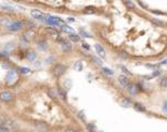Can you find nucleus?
Returning <instances> with one entry per match:
<instances>
[{"label": "nucleus", "instance_id": "8", "mask_svg": "<svg viewBox=\"0 0 167 132\" xmlns=\"http://www.w3.org/2000/svg\"><path fill=\"white\" fill-rule=\"evenodd\" d=\"M35 45H36V47H38L40 51H47V48H48V42L46 41L45 39H39V40H36V42H35Z\"/></svg>", "mask_w": 167, "mask_h": 132}, {"label": "nucleus", "instance_id": "10", "mask_svg": "<svg viewBox=\"0 0 167 132\" xmlns=\"http://www.w3.org/2000/svg\"><path fill=\"white\" fill-rule=\"evenodd\" d=\"M118 81H119V84L122 86L123 88H128L129 87V85L131 84L130 82V79L128 76H125V75H121L120 77L118 78Z\"/></svg>", "mask_w": 167, "mask_h": 132}, {"label": "nucleus", "instance_id": "34", "mask_svg": "<svg viewBox=\"0 0 167 132\" xmlns=\"http://www.w3.org/2000/svg\"><path fill=\"white\" fill-rule=\"evenodd\" d=\"M79 35H81V36H84V38H91V35L89 34L88 32H86L85 30H79Z\"/></svg>", "mask_w": 167, "mask_h": 132}, {"label": "nucleus", "instance_id": "15", "mask_svg": "<svg viewBox=\"0 0 167 132\" xmlns=\"http://www.w3.org/2000/svg\"><path fill=\"white\" fill-rule=\"evenodd\" d=\"M132 107L138 112H146V107L143 104H141V102H133Z\"/></svg>", "mask_w": 167, "mask_h": 132}, {"label": "nucleus", "instance_id": "43", "mask_svg": "<svg viewBox=\"0 0 167 132\" xmlns=\"http://www.w3.org/2000/svg\"><path fill=\"white\" fill-rule=\"evenodd\" d=\"M5 120L6 119L3 118V117H1V116H0V124H2V123H5Z\"/></svg>", "mask_w": 167, "mask_h": 132}, {"label": "nucleus", "instance_id": "30", "mask_svg": "<svg viewBox=\"0 0 167 132\" xmlns=\"http://www.w3.org/2000/svg\"><path fill=\"white\" fill-rule=\"evenodd\" d=\"M118 55H119L121 58H123V59H129V58H130V55H129L125 51H120V52L118 53Z\"/></svg>", "mask_w": 167, "mask_h": 132}, {"label": "nucleus", "instance_id": "9", "mask_svg": "<svg viewBox=\"0 0 167 132\" xmlns=\"http://www.w3.org/2000/svg\"><path fill=\"white\" fill-rule=\"evenodd\" d=\"M30 14H31L32 19L34 20H40V21H44V18L46 16L45 13H43L42 11H40V10H31V12H30Z\"/></svg>", "mask_w": 167, "mask_h": 132}, {"label": "nucleus", "instance_id": "36", "mask_svg": "<svg viewBox=\"0 0 167 132\" xmlns=\"http://www.w3.org/2000/svg\"><path fill=\"white\" fill-rule=\"evenodd\" d=\"M87 129L89 130V132H95V125L93 123H87Z\"/></svg>", "mask_w": 167, "mask_h": 132}, {"label": "nucleus", "instance_id": "3", "mask_svg": "<svg viewBox=\"0 0 167 132\" xmlns=\"http://www.w3.org/2000/svg\"><path fill=\"white\" fill-rule=\"evenodd\" d=\"M66 71H67V66L58 63V64H55L54 66H53L52 74H53V76H55V77L58 78V77H61V76L64 75Z\"/></svg>", "mask_w": 167, "mask_h": 132}, {"label": "nucleus", "instance_id": "32", "mask_svg": "<svg viewBox=\"0 0 167 132\" xmlns=\"http://www.w3.org/2000/svg\"><path fill=\"white\" fill-rule=\"evenodd\" d=\"M1 8L5 10V11H9V12H14V8L11 6H1Z\"/></svg>", "mask_w": 167, "mask_h": 132}, {"label": "nucleus", "instance_id": "45", "mask_svg": "<svg viewBox=\"0 0 167 132\" xmlns=\"http://www.w3.org/2000/svg\"><path fill=\"white\" fill-rule=\"evenodd\" d=\"M12 1H15V2H20V1H22V0H12Z\"/></svg>", "mask_w": 167, "mask_h": 132}, {"label": "nucleus", "instance_id": "13", "mask_svg": "<svg viewBox=\"0 0 167 132\" xmlns=\"http://www.w3.org/2000/svg\"><path fill=\"white\" fill-rule=\"evenodd\" d=\"M95 50H96V52L98 53V55L100 56V57H102V58L106 57V50L102 47L101 44H99V43L95 44Z\"/></svg>", "mask_w": 167, "mask_h": 132}, {"label": "nucleus", "instance_id": "46", "mask_svg": "<svg viewBox=\"0 0 167 132\" xmlns=\"http://www.w3.org/2000/svg\"><path fill=\"white\" fill-rule=\"evenodd\" d=\"M13 132H15V131H13Z\"/></svg>", "mask_w": 167, "mask_h": 132}, {"label": "nucleus", "instance_id": "42", "mask_svg": "<svg viewBox=\"0 0 167 132\" xmlns=\"http://www.w3.org/2000/svg\"><path fill=\"white\" fill-rule=\"evenodd\" d=\"M163 111H164V112H167V101H165L164 102V104H163Z\"/></svg>", "mask_w": 167, "mask_h": 132}, {"label": "nucleus", "instance_id": "38", "mask_svg": "<svg viewBox=\"0 0 167 132\" xmlns=\"http://www.w3.org/2000/svg\"><path fill=\"white\" fill-rule=\"evenodd\" d=\"M75 68H77L78 71H80V69L82 68V65H81V62L78 61L77 63H75Z\"/></svg>", "mask_w": 167, "mask_h": 132}, {"label": "nucleus", "instance_id": "4", "mask_svg": "<svg viewBox=\"0 0 167 132\" xmlns=\"http://www.w3.org/2000/svg\"><path fill=\"white\" fill-rule=\"evenodd\" d=\"M14 100V95L9 90H2L0 91V101L2 104H10Z\"/></svg>", "mask_w": 167, "mask_h": 132}, {"label": "nucleus", "instance_id": "16", "mask_svg": "<svg viewBox=\"0 0 167 132\" xmlns=\"http://www.w3.org/2000/svg\"><path fill=\"white\" fill-rule=\"evenodd\" d=\"M36 57H38V54H36V52H34V51H29L25 54V58L30 62H34Z\"/></svg>", "mask_w": 167, "mask_h": 132}, {"label": "nucleus", "instance_id": "28", "mask_svg": "<svg viewBox=\"0 0 167 132\" xmlns=\"http://www.w3.org/2000/svg\"><path fill=\"white\" fill-rule=\"evenodd\" d=\"M11 131H12V130H11V129H10L6 123L0 124V132H11Z\"/></svg>", "mask_w": 167, "mask_h": 132}, {"label": "nucleus", "instance_id": "37", "mask_svg": "<svg viewBox=\"0 0 167 132\" xmlns=\"http://www.w3.org/2000/svg\"><path fill=\"white\" fill-rule=\"evenodd\" d=\"M161 74H162V71H161V69H155V71L153 72L152 76H153V77H155V76H159Z\"/></svg>", "mask_w": 167, "mask_h": 132}, {"label": "nucleus", "instance_id": "5", "mask_svg": "<svg viewBox=\"0 0 167 132\" xmlns=\"http://www.w3.org/2000/svg\"><path fill=\"white\" fill-rule=\"evenodd\" d=\"M18 79V72L15 69H9L8 73L6 74V81L9 84H12Z\"/></svg>", "mask_w": 167, "mask_h": 132}, {"label": "nucleus", "instance_id": "2", "mask_svg": "<svg viewBox=\"0 0 167 132\" xmlns=\"http://www.w3.org/2000/svg\"><path fill=\"white\" fill-rule=\"evenodd\" d=\"M43 22H45L46 24L51 25V26H53V28H54V26H62L63 24H64V21H63L61 18H58V16L48 15V14H46Z\"/></svg>", "mask_w": 167, "mask_h": 132}, {"label": "nucleus", "instance_id": "22", "mask_svg": "<svg viewBox=\"0 0 167 132\" xmlns=\"http://www.w3.org/2000/svg\"><path fill=\"white\" fill-rule=\"evenodd\" d=\"M68 38H69V40H71L72 42H78L79 40H80V35L76 34L75 32H73V33H69V34H68Z\"/></svg>", "mask_w": 167, "mask_h": 132}, {"label": "nucleus", "instance_id": "14", "mask_svg": "<svg viewBox=\"0 0 167 132\" xmlns=\"http://www.w3.org/2000/svg\"><path fill=\"white\" fill-rule=\"evenodd\" d=\"M126 89H128L129 92H130L131 95H136L140 90H141V89H140V87H139V85H136V84H130L129 87L126 88Z\"/></svg>", "mask_w": 167, "mask_h": 132}, {"label": "nucleus", "instance_id": "7", "mask_svg": "<svg viewBox=\"0 0 167 132\" xmlns=\"http://www.w3.org/2000/svg\"><path fill=\"white\" fill-rule=\"evenodd\" d=\"M34 127L38 131L40 132H48L49 131V125L45 122H42V121H35L34 122Z\"/></svg>", "mask_w": 167, "mask_h": 132}, {"label": "nucleus", "instance_id": "21", "mask_svg": "<svg viewBox=\"0 0 167 132\" xmlns=\"http://www.w3.org/2000/svg\"><path fill=\"white\" fill-rule=\"evenodd\" d=\"M47 94L48 96L51 98L53 99H56V98H58V92H57V89H54V88H49L48 90H47Z\"/></svg>", "mask_w": 167, "mask_h": 132}, {"label": "nucleus", "instance_id": "19", "mask_svg": "<svg viewBox=\"0 0 167 132\" xmlns=\"http://www.w3.org/2000/svg\"><path fill=\"white\" fill-rule=\"evenodd\" d=\"M57 92H58V97H59V98H62L63 100H66V99H67V92H66V90H65L64 88L58 87Z\"/></svg>", "mask_w": 167, "mask_h": 132}, {"label": "nucleus", "instance_id": "31", "mask_svg": "<svg viewBox=\"0 0 167 132\" xmlns=\"http://www.w3.org/2000/svg\"><path fill=\"white\" fill-rule=\"evenodd\" d=\"M151 22L153 23V24H155V25H157V26H163L164 25V22L161 21V20H158V19H152L151 20Z\"/></svg>", "mask_w": 167, "mask_h": 132}, {"label": "nucleus", "instance_id": "6", "mask_svg": "<svg viewBox=\"0 0 167 132\" xmlns=\"http://www.w3.org/2000/svg\"><path fill=\"white\" fill-rule=\"evenodd\" d=\"M34 36H35V33H34V31H33V30H31V29H26L25 31H23L21 39L24 40L25 42L30 43L33 39H34Z\"/></svg>", "mask_w": 167, "mask_h": 132}, {"label": "nucleus", "instance_id": "27", "mask_svg": "<svg viewBox=\"0 0 167 132\" xmlns=\"http://www.w3.org/2000/svg\"><path fill=\"white\" fill-rule=\"evenodd\" d=\"M91 61L96 66H101L102 65V61L97 57V56H91Z\"/></svg>", "mask_w": 167, "mask_h": 132}, {"label": "nucleus", "instance_id": "24", "mask_svg": "<svg viewBox=\"0 0 167 132\" xmlns=\"http://www.w3.org/2000/svg\"><path fill=\"white\" fill-rule=\"evenodd\" d=\"M121 105L123 106V107H125V108H130V107H132L133 104H132V101L130 100V99H122V101H121Z\"/></svg>", "mask_w": 167, "mask_h": 132}, {"label": "nucleus", "instance_id": "33", "mask_svg": "<svg viewBox=\"0 0 167 132\" xmlns=\"http://www.w3.org/2000/svg\"><path fill=\"white\" fill-rule=\"evenodd\" d=\"M19 72L21 73V74H29V73H31V69L28 67H20Z\"/></svg>", "mask_w": 167, "mask_h": 132}, {"label": "nucleus", "instance_id": "40", "mask_svg": "<svg viewBox=\"0 0 167 132\" xmlns=\"http://www.w3.org/2000/svg\"><path fill=\"white\" fill-rule=\"evenodd\" d=\"M120 67H121V68H122V71H123V72H124V73H125V74H126V75H129V76H130V75H131V73H130V72L128 71V68H125V67H124V66H120Z\"/></svg>", "mask_w": 167, "mask_h": 132}, {"label": "nucleus", "instance_id": "23", "mask_svg": "<svg viewBox=\"0 0 167 132\" xmlns=\"http://www.w3.org/2000/svg\"><path fill=\"white\" fill-rule=\"evenodd\" d=\"M124 6L126 7V9H129V10H135L136 9L134 2L131 1V0H125V1H124Z\"/></svg>", "mask_w": 167, "mask_h": 132}, {"label": "nucleus", "instance_id": "41", "mask_svg": "<svg viewBox=\"0 0 167 132\" xmlns=\"http://www.w3.org/2000/svg\"><path fill=\"white\" fill-rule=\"evenodd\" d=\"M78 117H79V118H80V119H81V120H84V121H85V120H86V117H85V116H84V113H82V112H81V111H79V112H78Z\"/></svg>", "mask_w": 167, "mask_h": 132}, {"label": "nucleus", "instance_id": "12", "mask_svg": "<svg viewBox=\"0 0 167 132\" xmlns=\"http://www.w3.org/2000/svg\"><path fill=\"white\" fill-rule=\"evenodd\" d=\"M61 47L63 50V52H66V53H68V52H71L72 50H73V45H72V42H69V41H63L61 43Z\"/></svg>", "mask_w": 167, "mask_h": 132}, {"label": "nucleus", "instance_id": "26", "mask_svg": "<svg viewBox=\"0 0 167 132\" xmlns=\"http://www.w3.org/2000/svg\"><path fill=\"white\" fill-rule=\"evenodd\" d=\"M61 30H62L63 32L68 33V34H69V33H73V32H74V30H73L71 26H69V25H66V24H63V25L61 26Z\"/></svg>", "mask_w": 167, "mask_h": 132}, {"label": "nucleus", "instance_id": "29", "mask_svg": "<svg viewBox=\"0 0 167 132\" xmlns=\"http://www.w3.org/2000/svg\"><path fill=\"white\" fill-rule=\"evenodd\" d=\"M101 72H102L105 75H109V76H111V75L114 74V73H113V71H111V69L108 68V67H102V68H101Z\"/></svg>", "mask_w": 167, "mask_h": 132}, {"label": "nucleus", "instance_id": "11", "mask_svg": "<svg viewBox=\"0 0 167 132\" xmlns=\"http://www.w3.org/2000/svg\"><path fill=\"white\" fill-rule=\"evenodd\" d=\"M44 32H45L47 35L53 36V38H57V36L59 35L58 31H57V30H56L55 28H53V26H47V28H45V29H44Z\"/></svg>", "mask_w": 167, "mask_h": 132}, {"label": "nucleus", "instance_id": "17", "mask_svg": "<svg viewBox=\"0 0 167 132\" xmlns=\"http://www.w3.org/2000/svg\"><path fill=\"white\" fill-rule=\"evenodd\" d=\"M24 23H25V28H26V29H31V30H33V29L36 28V22L34 21V19H33V20H32V19L25 20Z\"/></svg>", "mask_w": 167, "mask_h": 132}, {"label": "nucleus", "instance_id": "35", "mask_svg": "<svg viewBox=\"0 0 167 132\" xmlns=\"http://www.w3.org/2000/svg\"><path fill=\"white\" fill-rule=\"evenodd\" d=\"M63 132H78V131H77V129L74 127H66L64 130H63Z\"/></svg>", "mask_w": 167, "mask_h": 132}, {"label": "nucleus", "instance_id": "1", "mask_svg": "<svg viewBox=\"0 0 167 132\" xmlns=\"http://www.w3.org/2000/svg\"><path fill=\"white\" fill-rule=\"evenodd\" d=\"M24 28H25L24 21L19 20V19H15V20H11V21H10V23L6 28V30L7 31H9V32H11V33H16V32L22 31Z\"/></svg>", "mask_w": 167, "mask_h": 132}, {"label": "nucleus", "instance_id": "25", "mask_svg": "<svg viewBox=\"0 0 167 132\" xmlns=\"http://www.w3.org/2000/svg\"><path fill=\"white\" fill-rule=\"evenodd\" d=\"M159 86H161L163 89H167V75L161 78V80H159Z\"/></svg>", "mask_w": 167, "mask_h": 132}, {"label": "nucleus", "instance_id": "20", "mask_svg": "<svg viewBox=\"0 0 167 132\" xmlns=\"http://www.w3.org/2000/svg\"><path fill=\"white\" fill-rule=\"evenodd\" d=\"M96 12H97V9L92 6L86 7V8L84 9V13H85V14H93V13H96Z\"/></svg>", "mask_w": 167, "mask_h": 132}, {"label": "nucleus", "instance_id": "44", "mask_svg": "<svg viewBox=\"0 0 167 132\" xmlns=\"http://www.w3.org/2000/svg\"><path fill=\"white\" fill-rule=\"evenodd\" d=\"M159 65H167V59H165V61H163Z\"/></svg>", "mask_w": 167, "mask_h": 132}, {"label": "nucleus", "instance_id": "18", "mask_svg": "<svg viewBox=\"0 0 167 132\" xmlns=\"http://www.w3.org/2000/svg\"><path fill=\"white\" fill-rule=\"evenodd\" d=\"M12 19H10L9 16H1V18H0V25L2 26V28H7V26H8V24L10 23V21H11Z\"/></svg>", "mask_w": 167, "mask_h": 132}, {"label": "nucleus", "instance_id": "39", "mask_svg": "<svg viewBox=\"0 0 167 132\" xmlns=\"http://www.w3.org/2000/svg\"><path fill=\"white\" fill-rule=\"evenodd\" d=\"M81 46H82V47H84V48H86V50H87V51H90V46H89L88 44H87V43H86V42H82V44H81Z\"/></svg>", "mask_w": 167, "mask_h": 132}]
</instances>
